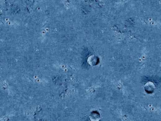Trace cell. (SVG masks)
<instances>
[{
    "label": "cell",
    "instance_id": "6da1fadb",
    "mask_svg": "<svg viewBox=\"0 0 161 121\" xmlns=\"http://www.w3.org/2000/svg\"><path fill=\"white\" fill-rule=\"evenodd\" d=\"M147 84L149 85V88H145V91L147 92H152L154 90V89H155V85H154V83H151V85H150V82H149V83H147Z\"/></svg>",
    "mask_w": 161,
    "mask_h": 121
}]
</instances>
